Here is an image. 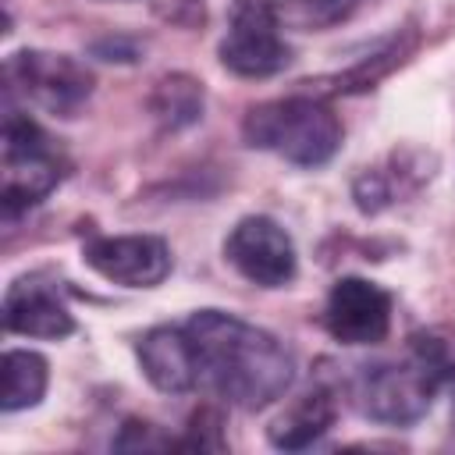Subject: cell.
I'll use <instances>...</instances> for the list:
<instances>
[{
    "label": "cell",
    "mask_w": 455,
    "mask_h": 455,
    "mask_svg": "<svg viewBox=\"0 0 455 455\" xmlns=\"http://www.w3.org/2000/svg\"><path fill=\"white\" fill-rule=\"evenodd\" d=\"M196 391L256 412L295 384V355L270 331L220 309H196L185 323Z\"/></svg>",
    "instance_id": "cell-1"
},
{
    "label": "cell",
    "mask_w": 455,
    "mask_h": 455,
    "mask_svg": "<svg viewBox=\"0 0 455 455\" xmlns=\"http://www.w3.org/2000/svg\"><path fill=\"white\" fill-rule=\"evenodd\" d=\"M455 377V331H419L398 359L359 366L352 380L355 409L384 427H412L427 416L437 391Z\"/></svg>",
    "instance_id": "cell-2"
},
{
    "label": "cell",
    "mask_w": 455,
    "mask_h": 455,
    "mask_svg": "<svg viewBox=\"0 0 455 455\" xmlns=\"http://www.w3.org/2000/svg\"><path fill=\"white\" fill-rule=\"evenodd\" d=\"M242 135L252 149L295 167H323L341 146V121L316 96H281L256 103L242 121Z\"/></svg>",
    "instance_id": "cell-3"
},
{
    "label": "cell",
    "mask_w": 455,
    "mask_h": 455,
    "mask_svg": "<svg viewBox=\"0 0 455 455\" xmlns=\"http://www.w3.org/2000/svg\"><path fill=\"white\" fill-rule=\"evenodd\" d=\"M0 203L4 213L14 217L36 203H43L64 178V156L53 139L21 110H7L4 117V146H0Z\"/></svg>",
    "instance_id": "cell-4"
},
{
    "label": "cell",
    "mask_w": 455,
    "mask_h": 455,
    "mask_svg": "<svg viewBox=\"0 0 455 455\" xmlns=\"http://www.w3.org/2000/svg\"><path fill=\"white\" fill-rule=\"evenodd\" d=\"M4 75L11 92L53 117H75L92 96V71L53 50H18L7 57Z\"/></svg>",
    "instance_id": "cell-5"
},
{
    "label": "cell",
    "mask_w": 455,
    "mask_h": 455,
    "mask_svg": "<svg viewBox=\"0 0 455 455\" xmlns=\"http://www.w3.org/2000/svg\"><path fill=\"white\" fill-rule=\"evenodd\" d=\"M277 28L281 21L270 0H231L220 64L238 78H270L284 71L291 64V50Z\"/></svg>",
    "instance_id": "cell-6"
},
{
    "label": "cell",
    "mask_w": 455,
    "mask_h": 455,
    "mask_svg": "<svg viewBox=\"0 0 455 455\" xmlns=\"http://www.w3.org/2000/svg\"><path fill=\"white\" fill-rule=\"evenodd\" d=\"M224 259L259 288H284L299 274V252L291 235L263 213L242 217L224 238Z\"/></svg>",
    "instance_id": "cell-7"
},
{
    "label": "cell",
    "mask_w": 455,
    "mask_h": 455,
    "mask_svg": "<svg viewBox=\"0 0 455 455\" xmlns=\"http://www.w3.org/2000/svg\"><path fill=\"white\" fill-rule=\"evenodd\" d=\"M82 259L121 288H156L171 274V245L160 235H96L85 242Z\"/></svg>",
    "instance_id": "cell-8"
},
{
    "label": "cell",
    "mask_w": 455,
    "mask_h": 455,
    "mask_svg": "<svg viewBox=\"0 0 455 455\" xmlns=\"http://www.w3.org/2000/svg\"><path fill=\"white\" fill-rule=\"evenodd\" d=\"M323 327L341 345H377L391 331V295L366 277H341L327 295Z\"/></svg>",
    "instance_id": "cell-9"
},
{
    "label": "cell",
    "mask_w": 455,
    "mask_h": 455,
    "mask_svg": "<svg viewBox=\"0 0 455 455\" xmlns=\"http://www.w3.org/2000/svg\"><path fill=\"white\" fill-rule=\"evenodd\" d=\"M4 327L11 334L60 341L75 331V316L64 302V288L46 274L18 277L4 295Z\"/></svg>",
    "instance_id": "cell-10"
},
{
    "label": "cell",
    "mask_w": 455,
    "mask_h": 455,
    "mask_svg": "<svg viewBox=\"0 0 455 455\" xmlns=\"http://www.w3.org/2000/svg\"><path fill=\"white\" fill-rule=\"evenodd\" d=\"M139 366L146 373V380L164 391V395H188L196 391V377H192V352H188V338L185 327H153L139 338Z\"/></svg>",
    "instance_id": "cell-11"
},
{
    "label": "cell",
    "mask_w": 455,
    "mask_h": 455,
    "mask_svg": "<svg viewBox=\"0 0 455 455\" xmlns=\"http://www.w3.org/2000/svg\"><path fill=\"white\" fill-rule=\"evenodd\" d=\"M338 419V398L331 387H309L306 395H299L270 427H267V437L274 448H284V451H299V448H309L316 444Z\"/></svg>",
    "instance_id": "cell-12"
},
{
    "label": "cell",
    "mask_w": 455,
    "mask_h": 455,
    "mask_svg": "<svg viewBox=\"0 0 455 455\" xmlns=\"http://www.w3.org/2000/svg\"><path fill=\"white\" fill-rule=\"evenodd\" d=\"M0 370H4V395H0L4 412H21V409H32L43 402L46 384H50V366L39 352L7 348Z\"/></svg>",
    "instance_id": "cell-13"
},
{
    "label": "cell",
    "mask_w": 455,
    "mask_h": 455,
    "mask_svg": "<svg viewBox=\"0 0 455 455\" xmlns=\"http://www.w3.org/2000/svg\"><path fill=\"white\" fill-rule=\"evenodd\" d=\"M149 110L171 132L188 128L203 117V85L188 75H167L156 82V89L149 96Z\"/></svg>",
    "instance_id": "cell-14"
},
{
    "label": "cell",
    "mask_w": 455,
    "mask_h": 455,
    "mask_svg": "<svg viewBox=\"0 0 455 455\" xmlns=\"http://www.w3.org/2000/svg\"><path fill=\"white\" fill-rule=\"evenodd\" d=\"M363 0H270L281 28L295 32H323L348 21Z\"/></svg>",
    "instance_id": "cell-15"
},
{
    "label": "cell",
    "mask_w": 455,
    "mask_h": 455,
    "mask_svg": "<svg viewBox=\"0 0 455 455\" xmlns=\"http://www.w3.org/2000/svg\"><path fill=\"white\" fill-rule=\"evenodd\" d=\"M412 50V39L405 43L402 36H395V39H387V46L384 50H377L370 60H359L352 71H345V75H338V92H359V89H373V82L380 78V75H387L395 64H402L405 60V53Z\"/></svg>",
    "instance_id": "cell-16"
},
{
    "label": "cell",
    "mask_w": 455,
    "mask_h": 455,
    "mask_svg": "<svg viewBox=\"0 0 455 455\" xmlns=\"http://www.w3.org/2000/svg\"><path fill=\"white\" fill-rule=\"evenodd\" d=\"M174 448H181V451H224L228 441H224V430H220V412L213 405H199L188 416L185 434L174 437Z\"/></svg>",
    "instance_id": "cell-17"
},
{
    "label": "cell",
    "mask_w": 455,
    "mask_h": 455,
    "mask_svg": "<svg viewBox=\"0 0 455 455\" xmlns=\"http://www.w3.org/2000/svg\"><path fill=\"white\" fill-rule=\"evenodd\" d=\"M114 448H121V451H160V448H174V437H164L156 430V423L124 419L121 434L114 437Z\"/></svg>",
    "instance_id": "cell-18"
}]
</instances>
